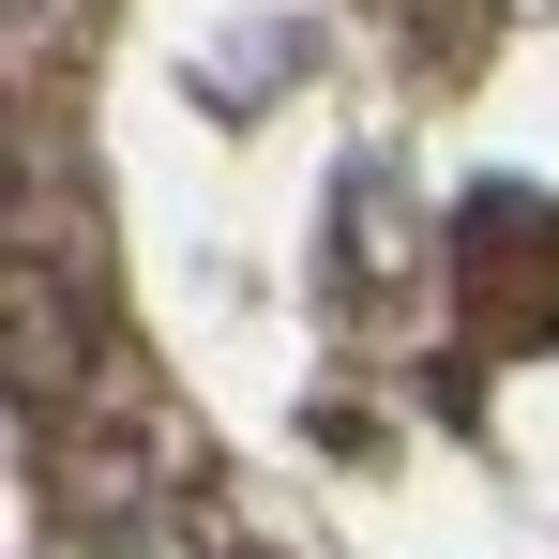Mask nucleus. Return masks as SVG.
<instances>
[{"mask_svg":"<svg viewBox=\"0 0 559 559\" xmlns=\"http://www.w3.org/2000/svg\"><path fill=\"white\" fill-rule=\"evenodd\" d=\"M454 287H468V333L484 348H545L559 333V197L484 182L454 212Z\"/></svg>","mask_w":559,"mask_h":559,"instance_id":"1","label":"nucleus"},{"mask_svg":"<svg viewBox=\"0 0 559 559\" xmlns=\"http://www.w3.org/2000/svg\"><path fill=\"white\" fill-rule=\"evenodd\" d=\"M31 468H46V514H61L76 545L182 499V439H152V424H92V439H61V454H31Z\"/></svg>","mask_w":559,"mask_h":559,"instance_id":"2","label":"nucleus"},{"mask_svg":"<svg viewBox=\"0 0 559 559\" xmlns=\"http://www.w3.org/2000/svg\"><path fill=\"white\" fill-rule=\"evenodd\" d=\"M0 302H15V348H0V364H15V424L46 439V393H76L92 333H76V302H61V287L31 273V258H15V287H0Z\"/></svg>","mask_w":559,"mask_h":559,"instance_id":"3","label":"nucleus"},{"mask_svg":"<svg viewBox=\"0 0 559 559\" xmlns=\"http://www.w3.org/2000/svg\"><path fill=\"white\" fill-rule=\"evenodd\" d=\"M76 559H212V545H197L182 514H136V530H92Z\"/></svg>","mask_w":559,"mask_h":559,"instance_id":"4","label":"nucleus"}]
</instances>
